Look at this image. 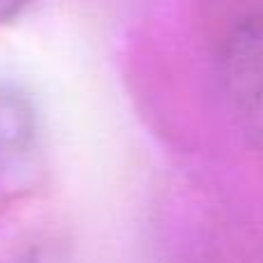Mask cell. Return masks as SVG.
<instances>
[{"mask_svg": "<svg viewBox=\"0 0 263 263\" xmlns=\"http://www.w3.org/2000/svg\"><path fill=\"white\" fill-rule=\"evenodd\" d=\"M37 139L32 102L16 88L0 86V176L16 168Z\"/></svg>", "mask_w": 263, "mask_h": 263, "instance_id": "2", "label": "cell"}, {"mask_svg": "<svg viewBox=\"0 0 263 263\" xmlns=\"http://www.w3.org/2000/svg\"><path fill=\"white\" fill-rule=\"evenodd\" d=\"M219 83L236 125L263 150V14L242 21L227 37Z\"/></svg>", "mask_w": 263, "mask_h": 263, "instance_id": "1", "label": "cell"}, {"mask_svg": "<svg viewBox=\"0 0 263 263\" xmlns=\"http://www.w3.org/2000/svg\"><path fill=\"white\" fill-rule=\"evenodd\" d=\"M18 263H72V261H67L65 256L55 254V252H35V254L26 256Z\"/></svg>", "mask_w": 263, "mask_h": 263, "instance_id": "4", "label": "cell"}, {"mask_svg": "<svg viewBox=\"0 0 263 263\" xmlns=\"http://www.w3.org/2000/svg\"><path fill=\"white\" fill-rule=\"evenodd\" d=\"M30 3L32 0H0V23L18 16V14H21Z\"/></svg>", "mask_w": 263, "mask_h": 263, "instance_id": "3", "label": "cell"}]
</instances>
